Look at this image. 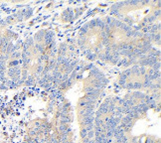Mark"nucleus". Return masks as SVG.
Wrapping results in <instances>:
<instances>
[{"mask_svg":"<svg viewBox=\"0 0 161 143\" xmlns=\"http://www.w3.org/2000/svg\"><path fill=\"white\" fill-rule=\"evenodd\" d=\"M105 57H106V62H111V60H112V55L111 54L105 55Z\"/></svg>","mask_w":161,"mask_h":143,"instance_id":"nucleus-39","label":"nucleus"},{"mask_svg":"<svg viewBox=\"0 0 161 143\" xmlns=\"http://www.w3.org/2000/svg\"><path fill=\"white\" fill-rule=\"evenodd\" d=\"M147 3H148V1H146V0H145V1L142 2V5H145V4H147Z\"/></svg>","mask_w":161,"mask_h":143,"instance_id":"nucleus-50","label":"nucleus"},{"mask_svg":"<svg viewBox=\"0 0 161 143\" xmlns=\"http://www.w3.org/2000/svg\"><path fill=\"white\" fill-rule=\"evenodd\" d=\"M130 71H131V74H133L137 77H140L139 75V66L138 65H133L132 68H130Z\"/></svg>","mask_w":161,"mask_h":143,"instance_id":"nucleus-6","label":"nucleus"},{"mask_svg":"<svg viewBox=\"0 0 161 143\" xmlns=\"http://www.w3.org/2000/svg\"><path fill=\"white\" fill-rule=\"evenodd\" d=\"M67 51H68V45L66 44V43H61L59 49H58V54L61 56H66Z\"/></svg>","mask_w":161,"mask_h":143,"instance_id":"nucleus-2","label":"nucleus"},{"mask_svg":"<svg viewBox=\"0 0 161 143\" xmlns=\"http://www.w3.org/2000/svg\"><path fill=\"white\" fill-rule=\"evenodd\" d=\"M35 51L39 52V53H43L44 52V45L40 44V43H36L35 44Z\"/></svg>","mask_w":161,"mask_h":143,"instance_id":"nucleus-9","label":"nucleus"},{"mask_svg":"<svg viewBox=\"0 0 161 143\" xmlns=\"http://www.w3.org/2000/svg\"><path fill=\"white\" fill-rule=\"evenodd\" d=\"M99 73H101V71H99V69H97V67H94L93 69H92V70H91V76H92V77H93V79H96V78H97V76Z\"/></svg>","mask_w":161,"mask_h":143,"instance_id":"nucleus-8","label":"nucleus"},{"mask_svg":"<svg viewBox=\"0 0 161 143\" xmlns=\"http://www.w3.org/2000/svg\"><path fill=\"white\" fill-rule=\"evenodd\" d=\"M80 137H82L83 139H84V138H86V137H88V130L86 129V127H84V128L80 129Z\"/></svg>","mask_w":161,"mask_h":143,"instance_id":"nucleus-18","label":"nucleus"},{"mask_svg":"<svg viewBox=\"0 0 161 143\" xmlns=\"http://www.w3.org/2000/svg\"><path fill=\"white\" fill-rule=\"evenodd\" d=\"M24 84L26 85H28V87H32V85H34L35 84V79H34V77H33V76H28V78L25 80Z\"/></svg>","mask_w":161,"mask_h":143,"instance_id":"nucleus-5","label":"nucleus"},{"mask_svg":"<svg viewBox=\"0 0 161 143\" xmlns=\"http://www.w3.org/2000/svg\"><path fill=\"white\" fill-rule=\"evenodd\" d=\"M32 14H33V9H32V8H27V9H25L24 18L28 19L29 17H31V16H32Z\"/></svg>","mask_w":161,"mask_h":143,"instance_id":"nucleus-15","label":"nucleus"},{"mask_svg":"<svg viewBox=\"0 0 161 143\" xmlns=\"http://www.w3.org/2000/svg\"><path fill=\"white\" fill-rule=\"evenodd\" d=\"M160 13H161L160 9H156V10L154 11V14H153V15H154L156 18H159V17H160Z\"/></svg>","mask_w":161,"mask_h":143,"instance_id":"nucleus-38","label":"nucleus"},{"mask_svg":"<svg viewBox=\"0 0 161 143\" xmlns=\"http://www.w3.org/2000/svg\"><path fill=\"white\" fill-rule=\"evenodd\" d=\"M59 87H60V88H62V89L66 88H67V84H66V82H61V84H59Z\"/></svg>","mask_w":161,"mask_h":143,"instance_id":"nucleus-40","label":"nucleus"},{"mask_svg":"<svg viewBox=\"0 0 161 143\" xmlns=\"http://www.w3.org/2000/svg\"><path fill=\"white\" fill-rule=\"evenodd\" d=\"M56 65H57V61L53 58L52 60H50V63H49V65H48V67H49V69H50V72H52L54 69H55V67H56Z\"/></svg>","mask_w":161,"mask_h":143,"instance_id":"nucleus-12","label":"nucleus"},{"mask_svg":"<svg viewBox=\"0 0 161 143\" xmlns=\"http://www.w3.org/2000/svg\"><path fill=\"white\" fill-rule=\"evenodd\" d=\"M93 89H94V88H93V85H88V87L85 88V92H86L87 93H92Z\"/></svg>","mask_w":161,"mask_h":143,"instance_id":"nucleus-28","label":"nucleus"},{"mask_svg":"<svg viewBox=\"0 0 161 143\" xmlns=\"http://www.w3.org/2000/svg\"><path fill=\"white\" fill-rule=\"evenodd\" d=\"M146 73H147V71H146L145 67H139V75L140 76H144V75H146Z\"/></svg>","mask_w":161,"mask_h":143,"instance_id":"nucleus-24","label":"nucleus"},{"mask_svg":"<svg viewBox=\"0 0 161 143\" xmlns=\"http://www.w3.org/2000/svg\"><path fill=\"white\" fill-rule=\"evenodd\" d=\"M16 66H19V61L18 60H14L10 63V67H16Z\"/></svg>","mask_w":161,"mask_h":143,"instance_id":"nucleus-37","label":"nucleus"},{"mask_svg":"<svg viewBox=\"0 0 161 143\" xmlns=\"http://www.w3.org/2000/svg\"><path fill=\"white\" fill-rule=\"evenodd\" d=\"M82 13H83V11H82V10H77V11H76V15H75V16H76V17H79Z\"/></svg>","mask_w":161,"mask_h":143,"instance_id":"nucleus-45","label":"nucleus"},{"mask_svg":"<svg viewBox=\"0 0 161 143\" xmlns=\"http://www.w3.org/2000/svg\"><path fill=\"white\" fill-rule=\"evenodd\" d=\"M5 25H6V23H5V21H4V20L0 21V26H5Z\"/></svg>","mask_w":161,"mask_h":143,"instance_id":"nucleus-49","label":"nucleus"},{"mask_svg":"<svg viewBox=\"0 0 161 143\" xmlns=\"http://www.w3.org/2000/svg\"><path fill=\"white\" fill-rule=\"evenodd\" d=\"M160 67H161V63L159 61V62H157V63L153 64L152 67H151V69H152L153 71H160Z\"/></svg>","mask_w":161,"mask_h":143,"instance_id":"nucleus-19","label":"nucleus"},{"mask_svg":"<svg viewBox=\"0 0 161 143\" xmlns=\"http://www.w3.org/2000/svg\"><path fill=\"white\" fill-rule=\"evenodd\" d=\"M155 20H156V17H155L154 15L150 16V17H147V22H148V23H150V24H152Z\"/></svg>","mask_w":161,"mask_h":143,"instance_id":"nucleus-32","label":"nucleus"},{"mask_svg":"<svg viewBox=\"0 0 161 143\" xmlns=\"http://www.w3.org/2000/svg\"><path fill=\"white\" fill-rule=\"evenodd\" d=\"M125 88H128V89L133 88V83H132V82L126 83V84H125Z\"/></svg>","mask_w":161,"mask_h":143,"instance_id":"nucleus-35","label":"nucleus"},{"mask_svg":"<svg viewBox=\"0 0 161 143\" xmlns=\"http://www.w3.org/2000/svg\"><path fill=\"white\" fill-rule=\"evenodd\" d=\"M160 40H161L160 33H155V34H154V38H153V41H155L156 43H157V45H160Z\"/></svg>","mask_w":161,"mask_h":143,"instance_id":"nucleus-17","label":"nucleus"},{"mask_svg":"<svg viewBox=\"0 0 161 143\" xmlns=\"http://www.w3.org/2000/svg\"><path fill=\"white\" fill-rule=\"evenodd\" d=\"M126 63H127V59H126V58H123V59L119 60V62H118L117 66H124V67H125Z\"/></svg>","mask_w":161,"mask_h":143,"instance_id":"nucleus-25","label":"nucleus"},{"mask_svg":"<svg viewBox=\"0 0 161 143\" xmlns=\"http://www.w3.org/2000/svg\"><path fill=\"white\" fill-rule=\"evenodd\" d=\"M88 31H89V25H88V23H87V24H85V25L80 29V35H82V36L86 35L87 33H88Z\"/></svg>","mask_w":161,"mask_h":143,"instance_id":"nucleus-7","label":"nucleus"},{"mask_svg":"<svg viewBox=\"0 0 161 143\" xmlns=\"http://www.w3.org/2000/svg\"><path fill=\"white\" fill-rule=\"evenodd\" d=\"M88 25H89V29H94V28L97 27V21H96V19H93V20H91V21L88 23Z\"/></svg>","mask_w":161,"mask_h":143,"instance_id":"nucleus-16","label":"nucleus"},{"mask_svg":"<svg viewBox=\"0 0 161 143\" xmlns=\"http://www.w3.org/2000/svg\"><path fill=\"white\" fill-rule=\"evenodd\" d=\"M140 3V1L138 0H129V5L130 6H137Z\"/></svg>","mask_w":161,"mask_h":143,"instance_id":"nucleus-26","label":"nucleus"},{"mask_svg":"<svg viewBox=\"0 0 161 143\" xmlns=\"http://www.w3.org/2000/svg\"><path fill=\"white\" fill-rule=\"evenodd\" d=\"M141 88H142V83H140V82H135V83H133V88L139 89Z\"/></svg>","mask_w":161,"mask_h":143,"instance_id":"nucleus-23","label":"nucleus"},{"mask_svg":"<svg viewBox=\"0 0 161 143\" xmlns=\"http://www.w3.org/2000/svg\"><path fill=\"white\" fill-rule=\"evenodd\" d=\"M51 83H47V84H45L44 85H43V88L46 89V90H51Z\"/></svg>","mask_w":161,"mask_h":143,"instance_id":"nucleus-36","label":"nucleus"},{"mask_svg":"<svg viewBox=\"0 0 161 143\" xmlns=\"http://www.w3.org/2000/svg\"><path fill=\"white\" fill-rule=\"evenodd\" d=\"M43 60L44 61H49V56H47V55L43 56Z\"/></svg>","mask_w":161,"mask_h":143,"instance_id":"nucleus-48","label":"nucleus"},{"mask_svg":"<svg viewBox=\"0 0 161 143\" xmlns=\"http://www.w3.org/2000/svg\"><path fill=\"white\" fill-rule=\"evenodd\" d=\"M138 58H139V60H145L146 58H147V56H146V55H140Z\"/></svg>","mask_w":161,"mask_h":143,"instance_id":"nucleus-46","label":"nucleus"},{"mask_svg":"<svg viewBox=\"0 0 161 143\" xmlns=\"http://www.w3.org/2000/svg\"><path fill=\"white\" fill-rule=\"evenodd\" d=\"M153 84V82H152V80H144V83L142 84V87H144L145 88H151V85H152Z\"/></svg>","mask_w":161,"mask_h":143,"instance_id":"nucleus-11","label":"nucleus"},{"mask_svg":"<svg viewBox=\"0 0 161 143\" xmlns=\"http://www.w3.org/2000/svg\"><path fill=\"white\" fill-rule=\"evenodd\" d=\"M24 13H25V9H23L22 11H19L15 14V16H17V20L18 21H22L23 18H24Z\"/></svg>","mask_w":161,"mask_h":143,"instance_id":"nucleus-10","label":"nucleus"},{"mask_svg":"<svg viewBox=\"0 0 161 143\" xmlns=\"http://www.w3.org/2000/svg\"><path fill=\"white\" fill-rule=\"evenodd\" d=\"M68 79H69V75L68 74H64L62 76V82H66Z\"/></svg>","mask_w":161,"mask_h":143,"instance_id":"nucleus-42","label":"nucleus"},{"mask_svg":"<svg viewBox=\"0 0 161 143\" xmlns=\"http://www.w3.org/2000/svg\"><path fill=\"white\" fill-rule=\"evenodd\" d=\"M84 53H85L86 56H88V55H89L92 53V50L91 49H86V50H84Z\"/></svg>","mask_w":161,"mask_h":143,"instance_id":"nucleus-43","label":"nucleus"},{"mask_svg":"<svg viewBox=\"0 0 161 143\" xmlns=\"http://www.w3.org/2000/svg\"><path fill=\"white\" fill-rule=\"evenodd\" d=\"M70 50H71V51H74V46H71V47H70Z\"/></svg>","mask_w":161,"mask_h":143,"instance_id":"nucleus-51","label":"nucleus"},{"mask_svg":"<svg viewBox=\"0 0 161 143\" xmlns=\"http://www.w3.org/2000/svg\"><path fill=\"white\" fill-rule=\"evenodd\" d=\"M10 56H11V58H13V59H18V58H20V57H21V53H20V52H18V51H15Z\"/></svg>","mask_w":161,"mask_h":143,"instance_id":"nucleus-20","label":"nucleus"},{"mask_svg":"<svg viewBox=\"0 0 161 143\" xmlns=\"http://www.w3.org/2000/svg\"><path fill=\"white\" fill-rule=\"evenodd\" d=\"M12 19H13V16H9V17H7L4 21H5V23H6V24H9V23H11Z\"/></svg>","mask_w":161,"mask_h":143,"instance_id":"nucleus-41","label":"nucleus"},{"mask_svg":"<svg viewBox=\"0 0 161 143\" xmlns=\"http://www.w3.org/2000/svg\"><path fill=\"white\" fill-rule=\"evenodd\" d=\"M15 51H16L15 46H14V44H12V43L10 42V43H9V45L7 46V49H6V53H5V55L10 56V55L13 54Z\"/></svg>","mask_w":161,"mask_h":143,"instance_id":"nucleus-3","label":"nucleus"},{"mask_svg":"<svg viewBox=\"0 0 161 143\" xmlns=\"http://www.w3.org/2000/svg\"><path fill=\"white\" fill-rule=\"evenodd\" d=\"M21 74H22V76H21V78H20V79H21L22 80H24V82H25V80H27V78H28V72H27L26 70H24Z\"/></svg>","mask_w":161,"mask_h":143,"instance_id":"nucleus-22","label":"nucleus"},{"mask_svg":"<svg viewBox=\"0 0 161 143\" xmlns=\"http://www.w3.org/2000/svg\"><path fill=\"white\" fill-rule=\"evenodd\" d=\"M57 53H58V49H57L56 47L51 48V56L52 57H55L57 55Z\"/></svg>","mask_w":161,"mask_h":143,"instance_id":"nucleus-27","label":"nucleus"},{"mask_svg":"<svg viewBox=\"0 0 161 143\" xmlns=\"http://www.w3.org/2000/svg\"><path fill=\"white\" fill-rule=\"evenodd\" d=\"M87 57H88V59H89V61H93H93L97 60V55L94 54V53H93V52H92V53L89 54V55H88Z\"/></svg>","mask_w":161,"mask_h":143,"instance_id":"nucleus-21","label":"nucleus"},{"mask_svg":"<svg viewBox=\"0 0 161 143\" xmlns=\"http://www.w3.org/2000/svg\"><path fill=\"white\" fill-rule=\"evenodd\" d=\"M24 44L29 48V47H32V46H34V40H33V38H31V37H29V38H27L26 39V41L24 42Z\"/></svg>","mask_w":161,"mask_h":143,"instance_id":"nucleus-13","label":"nucleus"},{"mask_svg":"<svg viewBox=\"0 0 161 143\" xmlns=\"http://www.w3.org/2000/svg\"><path fill=\"white\" fill-rule=\"evenodd\" d=\"M45 33H46V31H44V30L39 31L38 33H36V34H35L34 38H33V40H34L35 42H37V43H40L41 41H43V40H44Z\"/></svg>","mask_w":161,"mask_h":143,"instance_id":"nucleus-1","label":"nucleus"},{"mask_svg":"<svg viewBox=\"0 0 161 143\" xmlns=\"http://www.w3.org/2000/svg\"><path fill=\"white\" fill-rule=\"evenodd\" d=\"M96 21H97V27L99 28V29H101V31H103V29H105V26L106 25V22H105V20H102L101 18H97Z\"/></svg>","mask_w":161,"mask_h":143,"instance_id":"nucleus-4","label":"nucleus"},{"mask_svg":"<svg viewBox=\"0 0 161 143\" xmlns=\"http://www.w3.org/2000/svg\"><path fill=\"white\" fill-rule=\"evenodd\" d=\"M103 31H105L106 34H110V33H111V28L108 26V25H106V26H105V29H103Z\"/></svg>","mask_w":161,"mask_h":143,"instance_id":"nucleus-33","label":"nucleus"},{"mask_svg":"<svg viewBox=\"0 0 161 143\" xmlns=\"http://www.w3.org/2000/svg\"><path fill=\"white\" fill-rule=\"evenodd\" d=\"M125 35H126V37H127V38H131V37H133V36H134V30H130L129 32H127Z\"/></svg>","mask_w":161,"mask_h":143,"instance_id":"nucleus-34","label":"nucleus"},{"mask_svg":"<svg viewBox=\"0 0 161 143\" xmlns=\"http://www.w3.org/2000/svg\"><path fill=\"white\" fill-rule=\"evenodd\" d=\"M74 84V80H72V79H68L67 80H66V84H67V88H70V87H72V84Z\"/></svg>","mask_w":161,"mask_h":143,"instance_id":"nucleus-30","label":"nucleus"},{"mask_svg":"<svg viewBox=\"0 0 161 143\" xmlns=\"http://www.w3.org/2000/svg\"><path fill=\"white\" fill-rule=\"evenodd\" d=\"M93 68H94V65H93V64H89V65H88V66L86 67L87 70H92V69H93Z\"/></svg>","mask_w":161,"mask_h":143,"instance_id":"nucleus-44","label":"nucleus"},{"mask_svg":"<svg viewBox=\"0 0 161 143\" xmlns=\"http://www.w3.org/2000/svg\"><path fill=\"white\" fill-rule=\"evenodd\" d=\"M42 61H44V60H43V56H41L40 58H38V63H39V64L42 63Z\"/></svg>","mask_w":161,"mask_h":143,"instance_id":"nucleus-47","label":"nucleus"},{"mask_svg":"<svg viewBox=\"0 0 161 143\" xmlns=\"http://www.w3.org/2000/svg\"><path fill=\"white\" fill-rule=\"evenodd\" d=\"M122 74H123V75H125V76H126V78L130 77V76L132 75V74H131V71H130V69H127V70L123 71V72H122Z\"/></svg>","mask_w":161,"mask_h":143,"instance_id":"nucleus-31","label":"nucleus"},{"mask_svg":"<svg viewBox=\"0 0 161 143\" xmlns=\"http://www.w3.org/2000/svg\"><path fill=\"white\" fill-rule=\"evenodd\" d=\"M0 28H1V26H0Z\"/></svg>","mask_w":161,"mask_h":143,"instance_id":"nucleus-52","label":"nucleus"},{"mask_svg":"<svg viewBox=\"0 0 161 143\" xmlns=\"http://www.w3.org/2000/svg\"><path fill=\"white\" fill-rule=\"evenodd\" d=\"M105 22H106V25H108V26H110V24H111V22H112V17H110V16H107V17H106V20H105Z\"/></svg>","mask_w":161,"mask_h":143,"instance_id":"nucleus-29","label":"nucleus"},{"mask_svg":"<svg viewBox=\"0 0 161 143\" xmlns=\"http://www.w3.org/2000/svg\"><path fill=\"white\" fill-rule=\"evenodd\" d=\"M119 28H120V29H121V30H123V31H124L125 33H127V32H129L130 30H132L130 26H128V25H126V24H124L123 22H122V23H121V25H120V27H119Z\"/></svg>","mask_w":161,"mask_h":143,"instance_id":"nucleus-14","label":"nucleus"}]
</instances>
